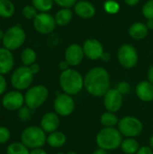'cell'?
<instances>
[{"label":"cell","mask_w":153,"mask_h":154,"mask_svg":"<svg viewBox=\"0 0 153 154\" xmlns=\"http://www.w3.org/2000/svg\"><path fill=\"white\" fill-rule=\"evenodd\" d=\"M110 75L106 69L97 66L90 69L84 77V88L95 97H102L110 89Z\"/></svg>","instance_id":"obj_1"},{"label":"cell","mask_w":153,"mask_h":154,"mask_svg":"<svg viewBox=\"0 0 153 154\" xmlns=\"http://www.w3.org/2000/svg\"><path fill=\"white\" fill-rule=\"evenodd\" d=\"M59 83L63 93L73 97L79 94L84 88V77L77 69L69 68L67 70L61 71Z\"/></svg>","instance_id":"obj_2"},{"label":"cell","mask_w":153,"mask_h":154,"mask_svg":"<svg viewBox=\"0 0 153 154\" xmlns=\"http://www.w3.org/2000/svg\"><path fill=\"white\" fill-rule=\"evenodd\" d=\"M123 135L115 127H103L96 134V143L98 148L107 152L115 151L120 148L123 142Z\"/></svg>","instance_id":"obj_3"},{"label":"cell","mask_w":153,"mask_h":154,"mask_svg":"<svg viewBox=\"0 0 153 154\" xmlns=\"http://www.w3.org/2000/svg\"><path fill=\"white\" fill-rule=\"evenodd\" d=\"M21 142L29 149L42 148L47 143V134L37 125L25 127L21 134Z\"/></svg>","instance_id":"obj_4"},{"label":"cell","mask_w":153,"mask_h":154,"mask_svg":"<svg viewBox=\"0 0 153 154\" xmlns=\"http://www.w3.org/2000/svg\"><path fill=\"white\" fill-rule=\"evenodd\" d=\"M49 89L43 85L30 87L24 93V104L32 110L41 107L48 99Z\"/></svg>","instance_id":"obj_5"},{"label":"cell","mask_w":153,"mask_h":154,"mask_svg":"<svg viewBox=\"0 0 153 154\" xmlns=\"http://www.w3.org/2000/svg\"><path fill=\"white\" fill-rule=\"evenodd\" d=\"M117 129L125 138H135L142 134L143 131V124L135 116H125L120 118Z\"/></svg>","instance_id":"obj_6"},{"label":"cell","mask_w":153,"mask_h":154,"mask_svg":"<svg viewBox=\"0 0 153 154\" xmlns=\"http://www.w3.org/2000/svg\"><path fill=\"white\" fill-rule=\"evenodd\" d=\"M33 74L30 70L29 67L27 66H20L16 68L11 75L10 82L14 89L18 91L27 90L32 81H33Z\"/></svg>","instance_id":"obj_7"},{"label":"cell","mask_w":153,"mask_h":154,"mask_svg":"<svg viewBox=\"0 0 153 154\" xmlns=\"http://www.w3.org/2000/svg\"><path fill=\"white\" fill-rule=\"evenodd\" d=\"M26 40V33L24 30L18 24L9 27L5 32L3 39V45L9 51H15L23 46Z\"/></svg>","instance_id":"obj_8"},{"label":"cell","mask_w":153,"mask_h":154,"mask_svg":"<svg viewBox=\"0 0 153 154\" xmlns=\"http://www.w3.org/2000/svg\"><path fill=\"white\" fill-rule=\"evenodd\" d=\"M75 100L72 96L66 93H59L53 101L54 112L61 117L69 116L75 110Z\"/></svg>","instance_id":"obj_9"},{"label":"cell","mask_w":153,"mask_h":154,"mask_svg":"<svg viewBox=\"0 0 153 154\" xmlns=\"http://www.w3.org/2000/svg\"><path fill=\"white\" fill-rule=\"evenodd\" d=\"M117 59L120 65L124 69H133L136 66L139 59L137 50L132 44L124 43L118 50Z\"/></svg>","instance_id":"obj_10"},{"label":"cell","mask_w":153,"mask_h":154,"mask_svg":"<svg viewBox=\"0 0 153 154\" xmlns=\"http://www.w3.org/2000/svg\"><path fill=\"white\" fill-rule=\"evenodd\" d=\"M32 23L36 32L43 35L51 33L57 25L55 18L49 13H38Z\"/></svg>","instance_id":"obj_11"},{"label":"cell","mask_w":153,"mask_h":154,"mask_svg":"<svg viewBox=\"0 0 153 154\" xmlns=\"http://www.w3.org/2000/svg\"><path fill=\"white\" fill-rule=\"evenodd\" d=\"M2 106L7 111H18L24 104V95L18 90H11L2 96Z\"/></svg>","instance_id":"obj_12"},{"label":"cell","mask_w":153,"mask_h":154,"mask_svg":"<svg viewBox=\"0 0 153 154\" xmlns=\"http://www.w3.org/2000/svg\"><path fill=\"white\" fill-rule=\"evenodd\" d=\"M103 97L104 106L106 111L117 113L122 108L124 96L117 90V88H110Z\"/></svg>","instance_id":"obj_13"},{"label":"cell","mask_w":153,"mask_h":154,"mask_svg":"<svg viewBox=\"0 0 153 154\" xmlns=\"http://www.w3.org/2000/svg\"><path fill=\"white\" fill-rule=\"evenodd\" d=\"M85 56L91 60H97L101 59L103 53L105 52L102 43L94 38H89L86 40L82 45Z\"/></svg>","instance_id":"obj_14"},{"label":"cell","mask_w":153,"mask_h":154,"mask_svg":"<svg viewBox=\"0 0 153 154\" xmlns=\"http://www.w3.org/2000/svg\"><path fill=\"white\" fill-rule=\"evenodd\" d=\"M64 56L65 60L69 64L70 67H77L82 62L85 54L82 46L78 43H72L66 49Z\"/></svg>","instance_id":"obj_15"},{"label":"cell","mask_w":153,"mask_h":154,"mask_svg":"<svg viewBox=\"0 0 153 154\" xmlns=\"http://www.w3.org/2000/svg\"><path fill=\"white\" fill-rule=\"evenodd\" d=\"M60 125V116L57 115L55 112L45 113L41 116V121H40L41 128L48 134L58 131Z\"/></svg>","instance_id":"obj_16"},{"label":"cell","mask_w":153,"mask_h":154,"mask_svg":"<svg viewBox=\"0 0 153 154\" xmlns=\"http://www.w3.org/2000/svg\"><path fill=\"white\" fill-rule=\"evenodd\" d=\"M135 94L137 97L145 103L153 101V84L149 80H142L135 87Z\"/></svg>","instance_id":"obj_17"},{"label":"cell","mask_w":153,"mask_h":154,"mask_svg":"<svg viewBox=\"0 0 153 154\" xmlns=\"http://www.w3.org/2000/svg\"><path fill=\"white\" fill-rule=\"evenodd\" d=\"M14 65V58L11 51L0 48V74L5 75L12 71Z\"/></svg>","instance_id":"obj_18"},{"label":"cell","mask_w":153,"mask_h":154,"mask_svg":"<svg viewBox=\"0 0 153 154\" xmlns=\"http://www.w3.org/2000/svg\"><path fill=\"white\" fill-rule=\"evenodd\" d=\"M75 14L82 19H90L96 14V8L94 5L86 0H80L74 5Z\"/></svg>","instance_id":"obj_19"},{"label":"cell","mask_w":153,"mask_h":154,"mask_svg":"<svg viewBox=\"0 0 153 154\" xmlns=\"http://www.w3.org/2000/svg\"><path fill=\"white\" fill-rule=\"evenodd\" d=\"M67 142V136L63 132L60 131H56L51 134H49L47 135V144L50 147L59 149L61 148L65 145Z\"/></svg>","instance_id":"obj_20"},{"label":"cell","mask_w":153,"mask_h":154,"mask_svg":"<svg viewBox=\"0 0 153 154\" xmlns=\"http://www.w3.org/2000/svg\"><path fill=\"white\" fill-rule=\"evenodd\" d=\"M149 29L145 23H134L129 28V34L134 40H142L147 37Z\"/></svg>","instance_id":"obj_21"},{"label":"cell","mask_w":153,"mask_h":154,"mask_svg":"<svg viewBox=\"0 0 153 154\" xmlns=\"http://www.w3.org/2000/svg\"><path fill=\"white\" fill-rule=\"evenodd\" d=\"M72 16H73V14L70 8H61L56 13L54 18L58 25L65 26L71 22Z\"/></svg>","instance_id":"obj_22"},{"label":"cell","mask_w":153,"mask_h":154,"mask_svg":"<svg viewBox=\"0 0 153 154\" xmlns=\"http://www.w3.org/2000/svg\"><path fill=\"white\" fill-rule=\"evenodd\" d=\"M140 147L141 146L135 138H125L123 140L120 149L125 154H136Z\"/></svg>","instance_id":"obj_23"},{"label":"cell","mask_w":153,"mask_h":154,"mask_svg":"<svg viewBox=\"0 0 153 154\" xmlns=\"http://www.w3.org/2000/svg\"><path fill=\"white\" fill-rule=\"evenodd\" d=\"M119 117L116 116V113L113 112H105L101 115L99 121L103 127H115L118 125Z\"/></svg>","instance_id":"obj_24"},{"label":"cell","mask_w":153,"mask_h":154,"mask_svg":"<svg viewBox=\"0 0 153 154\" xmlns=\"http://www.w3.org/2000/svg\"><path fill=\"white\" fill-rule=\"evenodd\" d=\"M20 59H21V61H22L23 66L29 67L32 64L36 62L37 53L33 49L28 47V48H25L22 51L21 55H20Z\"/></svg>","instance_id":"obj_25"},{"label":"cell","mask_w":153,"mask_h":154,"mask_svg":"<svg viewBox=\"0 0 153 154\" xmlns=\"http://www.w3.org/2000/svg\"><path fill=\"white\" fill-rule=\"evenodd\" d=\"M15 7L11 0H0V16L9 18L14 15Z\"/></svg>","instance_id":"obj_26"},{"label":"cell","mask_w":153,"mask_h":154,"mask_svg":"<svg viewBox=\"0 0 153 154\" xmlns=\"http://www.w3.org/2000/svg\"><path fill=\"white\" fill-rule=\"evenodd\" d=\"M6 154H30V150L22 142H13L6 147Z\"/></svg>","instance_id":"obj_27"},{"label":"cell","mask_w":153,"mask_h":154,"mask_svg":"<svg viewBox=\"0 0 153 154\" xmlns=\"http://www.w3.org/2000/svg\"><path fill=\"white\" fill-rule=\"evenodd\" d=\"M32 5L39 13H48L53 6V0H32Z\"/></svg>","instance_id":"obj_28"},{"label":"cell","mask_w":153,"mask_h":154,"mask_svg":"<svg viewBox=\"0 0 153 154\" xmlns=\"http://www.w3.org/2000/svg\"><path fill=\"white\" fill-rule=\"evenodd\" d=\"M105 11L109 14H117L120 10V5L115 0H107L104 4Z\"/></svg>","instance_id":"obj_29"},{"label":"cell","mask_w":153,"mask_h":154,"mask_svg":"<svg viewBox=\"0 0 153 154\" xmlns=\"http://www.w3.org/2000/svg\"><path fill=\"white\" fill-rule=\"evenodd\" d=\"M22 14L23 16L28 20H33L36 15L38 14V11L36 10V8L33 5H27L25 6H23V10H22Z\"/></svg>","instance_id":"obj_30"},{"label":"cell","mask_w":153,"mask_h":154,"mask_svg":"<svg viewBox=\"0 0 153 154\" xmlns=\"http://www.w3.org/2000/svg\"><path fill=\"white\" fill-rule=\"evenodd\" d=\"M142 14L147 20H153V0H149L142 6Z\"/></svg>","instance_id":"obj_31"},{"label":"cell","mask_w":153,"mask_h":154,"mask_svg":"<svg viewBox=\"0 0 153 154\" xmlns=\"http://www.w3.org/2000/svg\"><path fill=\"white\" fill-rule=\"evenodd\" d=\"M11 139L10 130L4 125H0V144H5Z\"/></svg>","instance_id":"obj_32"},{"label":"cell","mask_w":153,"mask_h":154,"mask_svg":"<svg viewBox=\"0 0 153 154\" xmlns=\"http://www.w3.org/2000/svg\"><path fill=\"white\" fill-rule=\"evenodd\" d=\"M32 111H33V110L27 107L26 106H23L20 110H18V117H19V119L23 121V122L29 121L31 119V116H32Z\"/></svg>","instance_id":"obj_33"},{"label":"cell","mask_w":153,"mask_h":154,"mask_svg":"<svg viewBox=\"0 0 153 154\" xmlns=\"http://www.w3.org/2000/svg\"><path fill=\"white\" fill-rule=\"evenodd\" d=\"M53 1L61 8H71L78 2V0H53Z\"/></svg>","instance_id":"obj_34"},{"label":"cell","mask_w":153,"mask_h":154,"mask_svg":"<svg viewBox=\"0 0 153 154\" xmlns=\"http://www.w3.org/2000/svg\"><path fill=\"white\" fill-rule=\"evenodd\" d=\"M117 90L124 96V95H126L129 93L130 89H131V86L130 84L127 82V81H121L118 86H117Z\"/></svg>","instance_id":"obj_35"},{"label":"cell","mask_w":153,"mask_h":154,"mask_svg":"<svg viewBox=\"0 0 153 154\" xmlns=\"http://www.w3.org/2000/svg\"><path fill=\"white\" fill-rule=\"evenodd\" d=\"M6 88H7V82L5 78V75L0 74V96L5 95L6 91Z\"/></svg>","instance_id":"obj_36"},{"label":"cell","mask_w":153,"mask_h":154,"mask_svg":"<svg viewBox=\"0 0 153 154\" xmlns=\"http://www.w3.org/2000/svg\"><path fill=\"white\" fill-rule=\"evenodd\" d=\"M136 154H153V149H151L150 146L143 145L140 147Z\"/></svg>","instance_id":"obj_37"},{"label":"cell","mask_w":153,"mask_h":154,"mask_svg":"<svg viewBox=\"0 0 153 154\" xmlns=\"http://www.w3.org/2000/svg\"><path fill=\"white\" fill-rule=\"evenodd\" d=\"M29 69H30V70L32 71V73L33 75H36L41 71V65L39 63L35 62V63L32 64L31 66H29Z\"/></svg>","instance_id":"obj_38"},{"label":"cell","mask_w":153,"mask_h":154,"mask_svg":"<svg viewBox=\"0 0 153 154\" xmlns=\"http://www.w3.org/2000/svg\"><path fill=\"white\" fill-rule=\"evenodd\" d=\"M59 69L61 70V71H64V70H67V69H69V68H70V66H69V64L64 60H61V61H60L59 62Z\"/></svg>","instance_id":"obj_39"},{"label":"cell","mask_w":153,"mask_h":154,"mask_svg":"<svg viewBox=\"0 0 153 154\" xmlns=\"http://www.w3.org/2000/svg\"><path fill=\"white\" fill-rule=\"evenodd\" d=\"M30 154H48L47 152L42 148H37L33 150H30Z\"/></svg>","instance_id":"obj_40"},{"label":"cell","mask_w":153,"mask_h":154,"mask_svg":"<svg viewBox=\"0 0 153 154\" xmlns=\"http://www.w3.org/2000/svg\"><path fill=\"white\" fill-rule=\"evenodd\" d=\"M147 76H148V80H149L151 84H153V64L149 68Z\"/></svg>","instance_id":"obj_41"},{"label":"cell","mask_w":153,"mask_h":154,"mask_svg":"<svg viewBox=\"0 0 153 154\" xmlns=\"http://www.w3.org/2000/svg\"><path fill=\"white\" fill-rule=\"evenodd\" d=\"M110 59H111V55H110L108 52H106V51H105V52L103 53L102 57H101V60H102L103 61H105V62L108 61Z\"/></svg>","instance_id":"obj_42"},{"label":"cell","mask_w":153,"mask_h":154,"mask_svg":"<svg viewBox=\"0 0 153 154\" xmlns=\"http://www.w3.org/2000/svg\"><path fill=\"white\" fill-rule=\"evenodd\" d=\"M124 2H125V4H126L127 5L134 6V5H136L140 2V0H124Z\"/></svg>","instance_id":"obj_43"},{"label":"cell","mask_w":153,"mask_h":154,"mask_svg":"<svg viewBox=\"0 0 153 154\" xmlns=\"http://www.w3.org/2000/svg\"><path fill=\"white\" fill-rule=\"evenodd\" d=\"M92 154H107V151H106L104 149H101V148H98Z\"/></svg>","instance_id":"obj_44"},{"label":"cell","mask_w":153,"mask_h":154,"mask_svg":"<svg viewBox=\"0 0 153 154\" xmlns=\"http://www.w3.org/2000/svg\"><path fill=\"white\" fill-rule=\"evenodd\" d=\"M146 25L149 30H153V20H148Z\"/></svg>","instance_id":"obj_45"},{"label":"cell","mask_w":153,"mask_h":154,"mask_svg":"<svg viewBox=\"0 0 153 154\" xmlns=\"http://www.w3.org/2000/svg\"><path fill=\"white\" fill-rule=\"evenodd\" d=\"M149 146L153 149V134L150 137V139H149Z\"/></svg>","instance_id":"obj_46"},{"label":"cell","mask_w":153,"mask_h":154,"mask_svg":"<svg viewBox=\"0 0 153 154\" xmlns=\"http://www.w3.org/2000/svg\"><path fill=\"white\" fill-rule=\"evenodd\" d=\"M4 36H5V32H4V31H3V30H1V29H0V41H3Z\"/></svg>","instance_id":"obj_47"},{"label":"cell","mask_w":153,"mask_h":154,"mask_svg":"<svg viewBox=\"0 0 153 154\" xmlns=\"http://www.w3.org/2000/svg\"><path fill=\"white\" fill-rule=\"evenodd\" d=\"M67 154H77L75 152H73V151H70V152H67Z\"/></svg>","instance_id":"obj_48"},{"label":"cell","mask_w":153,"mask_h":154,"mask_svg":"<svg viewBox=\"0 0 153 154\" xmlns=\"http://www.w3.org/2000/svg\"><path fill=\"white\" fill-rule=\"evenodd\" d=\"M56 154H67V153H64V152H58V153Z\"/></svg>","instance_id":"obj_49"},{"label":"cell","mask_w":153,"mask_h":154,"mask_svg":"<svg viewBox=\"0 0 153 154\" xmlns=\"http://www.w3.org/2000/svg\"><path fill=\"white\" fill-rule=\"evenodd\" d=\"M1 106H2V105H1V103H0V112H1Z\"/></svg>","instance_id":"obj_50"}]
</instances>
